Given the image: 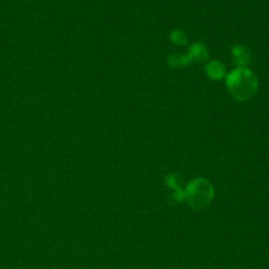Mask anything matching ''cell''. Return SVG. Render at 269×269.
Here are the masks:
<instances>
[{
  "instance_id": "obj_3",
  "label": "cell",
  "mask_w": 269,
  "mask_h": 269,
  "mask_svg": "<svg viewBox=\"0 0 269 269\" xmlns=\"http://www.w3.org/2000/svg\"><path fill=\"white\" fill-rule=\"evenodd\" d=\"M204 70L208 77L214 80H221L225 75V67L220 61L208 62Z\"/></svg>"
},
{
  "instance_id": "obj_6",
  "label": "cell",
  "mask_w": 269,
  "mask_h": 269,
  "mask_svg": "<svg viewBox=\"0 0 269 269\" xmlns=\"http://www.w3.org/2000/svg\"><path fill=\"white\" fill-rule=\"evenodd\" d=\"M170 40L178 45H184L187 42V36L180 30H174L170 33Z\"/></svg>"
},
{
  "instance_id": "obj_5",
  "label": "cell",
  "mask_w": 269,
  "mask_h": 269,
  "mask_svg": "<svg viewBox=\"0 0 269 269\" xmlns=\"http://www.w3.org/2000/svg\"><path fill=\"white\" fill-rule=\"evenodd\" d=\"M192 62L189 55H180V54H170L167 57V63L172 68H181L184 65L190 64Z\"/></svg>"
},
{
  "instance_id": "obj_4",
  "label": "cell",
  "mask_w": 269,
  "mask_h": 269,
  "mask_svg": "<svg viewBox=\"0 0 269 269\" xmlns=\"http://www.w3.org/2000/svg\"><path fill=\"white\" fill-rule=\"evenodd\" d=\"M231 52L233 56V61L235 64L240 65L241 68H244L245 65L249 63L250 61L249 52L243 45H234L232 47Z\"/></svg>"
},
{
  "instance_id": "obj_2",
  "label": "cell",
  "mask_w": 269,
  "mask_h": 269,
  "mask_svg": "<svg viewBox=\"0 0 269 269\" xmlns=\"http://www.w3.org/2000/svg\"><path fill=\"white\" fill-rule=\"evenodd\" d=\"M189 57L192 61L204 62L208 58V51L204 44H202L200 42L193 43L190 48Z\"/></svg>"
},
{
  "instance_id": "obj_1",
  "label": "cell",
  "mask_w": 269,
  "mask_h": 269,
  "mask_svg": "<svg viewBox=\"0 0 269 269\" xmlns=\"http://www.w3.org/2000/svg\"><path fill=\"white\" fill-rule=\"evenodd\" d=\"M226 85L233 98L244 101L250 99L256 94L258 79L250 70L239 67L227 75Z\"/></svg>"
}]
</instances>
